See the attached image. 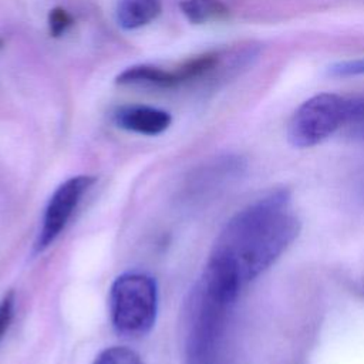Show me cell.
Returning <instances> with one entry per match:
<instances>
[{"label": "cell", "mask_w": 364, "mask_h": 364, "mask_svg": "<svg viewBox=\"0 0 364 364\" xmlns=\"http://www.w3.org/2000/svg\"><path fill=\"white\" fill-rule=\"evenodd\" d=\"M289 199L287 189H276L239 210L218 236L208 264L242 287L269 269L301 229Z\"/></svg>", "instance_id": "1"}, {"label": "cell", "mask_w": 364, "mask_h": 364, "mask_svg": "<svg viewBox=\"0 0 364 364\" xmlns=\"http://www.w3.org/2000/svg\"><path fill=\"white\" fill-rule=\"evenodd\" d=\"M109 320L125 337L148 334L158 314V286L154 277L141 272L119 274L109 287Z\"/></svg>", "instance_id": "2"}, {"label": "cell", "mask_w": 364, "mask_h": 364, "mask_svg": "<svg viewBox=\"0 0 364 364\" xmlns=\"http://www.w3.org/2000/svg\"><path fill=\"white\" fill-rule=\"evenodd\" d=\"M351 98L321 92L304 101L291 115L287 125V139L296 148L314 146L351 118Z\"/></svg>", "instance_id": "3"}, {"label": "cell", "mask_w": 364, "mask_h": 364, "mask_svg": "<svg viewBox=\"0 0 364 364\" xmlns=\"http://www.w3.org/2000/svg\"><path fill=\"white\" fill-rule=\"evenodd\" d=\"M95 181L97 178L92 175H75L55 188L44 209L41 228L34 242V253H43L55 242L81 202V198Z\"/></svg>", "instance_id": "4"}, {"label": "cell", "mask_w": 364, "mask_h": 364, "mask_svg": "<svg viewBox=\"0 0 364 364\" xmlns=\"http://www.w3.org/2000/svg\"><path fill=\"white\" fill-rule=\"evenodd\" d=\"M114 122L125 131L154 136L169 128L172 117L164 109L148 105H124L115 111Z\"/></svg>", "instance_id": "5"}, {"label": "cell", "mask_w": 364, "mask_h": 364, "mask_svg": "<svg viewBox=\"0 0 364 364\" xmlns=\"http://www.w3.org/2000/svg\"><path fill=\"white\" fill-rule=\"evenodd\" d=\"M161 10V0H119L117 21L125 30H135L154 21Z\"/></svg>", "instance_id": "6"}, {"label": "cell", "mask_w": 364, "mask_h": 364, "mask_svg": "<svg viewBox=\"0 0 364 364\" xmlns=\"http://www.w3.org/2000/svg\"><path fill=\"white\" fill-rule=\"evenodd\" d=\"M115 82L118 85H152L161 88L179 85L175 71H166L148 64H138L125 68L117 75Z\"/></svg>", "instance_id": "7"}, {"label": "cell", "mask_w": 364, "mask_h": 364, "mask_svg": "<svg viewBox=\"0 0 364 364\" xmlns=\"http://www.w3.org/2000/svg\"><path fill=\"white\" fill-rule=\"evenodd\" d=\"M181 11L192 24H206L228 20L229 7L222 0H181Z\"/></svg>", "instance_id": "8"}, {"label": "cell", "mask_w": 364, "mask_h": 364, "mask_svg": "<svg viewBox=\"0 0 364 364\" xmlns=\"http://www.w3.org/2000/svg\"><path fill=\"white\" fill-rule=\"evenodd\" d=\"M92 364H142V361L132 348L114 346L102 350Z\"/></svg>", "instance_id": "9"}, {"label": "cell", "mask_w": 364, "mask_h": 364, "mask_svg": "<svg viewBox=\"0 0 364 364\" xmlns=\"http://www.w3.org/2000/svg\"><path fill=\"white\" fill-rule=\"evenodd\" d=\"M74 24L73 16L63 7L57 6L48 13V33L51 37H61Z\"/></svg>", "instance_id": "10"}, {"label": "cell", "mask_w": 364, "mask_h": 364, "mask_svg": "<svg viewBox=\"0 0 364 364\" xmlns=\"http://www.w3.org/2000/svg\"><path fill=\"white\" fill-rule=\"evenodd\" d=\"M328 74L333 77H354L364 74V57L334 63L328 67Z\"/></svg>", "instance_id": "11"}, {"label": "cell", "mask_w": 364, "mask_h": 364, "mask_svg": "<svg viewBox=\"0 0 364 364\" xmlns=\"http://www.w3.org/2000/svg\"><path fill=\"white\" fill-rule=\"evenodd\" d=\"M14 291H7L0 299V343L4 338L14 314Z\"/></svg>", "instance_id": "12"}, {"label": "cell", "mask_w": 364, "mask_h": 364, "mask_svg": "<svg viewBox=\"0 0 364 364\" xmlns=\"http://www.w3.org/2000/svg\"><path fill=\"white\" fill-rule=\"evenodd\" d=\"M353 102V109H351V118L348 124H357L364 127V95L363 97H357V98H351Z\"/></svg>", "instance_id": "13"}, {"label": "cell", "mask_w": 364, "mask_h": 364, "mask_svg": "<svg viewBox=\"0 0 364 364\" xmlns=\"http://www.w3.org/2000/svg\"><path fill=\"white\" fill-rule=\"evenodd\" d=\"M1 46H3V38L0 37V47H1Z\"/></svg>", "instance_id": "14"}]
</instances>
